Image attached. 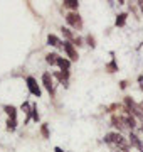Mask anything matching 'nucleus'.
I'll return each instance as SVG.
<instances>
[{
  "mask_svg": "<svg viewBox=\"0 0 143 152\" xmlns=\"http://www.w3.org/2000/svg\"><path fill=\"white\" fill-rule=\"evenodd\" d=\"M74 42H76L74 46H83V39L81 37H74Z\"/></svg>",
  "mask_w": 143,
  "mask_h": 152,
  "instance_id": "22",
  "label": "nucleus"
},
{
  "mask_svg": "<svg viewBox=\"0 0 143 152\" xmlns=\"http://www.w3.org/2000/svg\"><path fill=\"white\" fill-rule=\"evenodd\" d=\"M61 56L57 54V53H49V54L46 56V61H47V64H57V61H59Z\"/></svg>",
  "mask_w": 143,
  "mask_h": 152,
  "instance_id": "12",
  "label": "nucleus"
},
{
  "mask_svg": "<svg viewBox=\"0 0 143 152\" xmlns=\"http://www.w3.org/2000/svg\"><path fill=\"white\" fill-rule=\"evenodd\" d=\"M54 152H64V151H62L61 147H56V149H54Z\"/></svg>",
  "mask_w": 143,
  "mask_h": 152,
  "instance_id": "23",
  "label": "nucleus"
},
{
  "mask_svg": "<svg viewBox=\"0 0 143 152\" xmlns=\"http://www.w3.org/2000/svg\"><path fill=\"white\" fill-rule=\"evenodd\" d=\"M42 85L46 86V90H47L51 95H54V83H52V75H51V73H44V75H42Z\"/></svg>",
  "mask_w": 143,
  "mask_h": 152,
  "instance_id": "5",
  "label": "nucleus"
},
{
  "mask_svg": "<svg viewBox=\"0 0 143 152\" xmlns=\"http://www.w3.org/2000/svg\"><path fill=\"white\" fill-rule=\"evenodd\" d=\"M106 69L110 71V73H115V71H118V66H116V63H115V59L111 61L110 64H106Z\"/></svg>",
  "mask_w": 143,
  "mask_h": 152,
  "instance_id": "18",
  "label": "nucleus"
},
{
  "mask_svg": "<svg viewBox=\"0 0 143 152\" xmlns=\"http://www.w3.org/2000/svg\"><path fill=\"white\" fill-rule=\"evenodd\" d=\"M64 51H66L67 58H69V61H77V51L76 48H74V44L69 42V41H64Z\"/></svg>",
  "mask_w": 143,
  "mask_h": 152,
  "instance_id": "3",
  "label": "nucleus"
},
{
  "mask_svg": "<svg viewBox=\"0 0 143 152\" xmlns=\"http://www.w3.org/2000/svg\"><path fill=\"white\" fill-rule=\"evenodd\" d=\"M138 5L142 7V10H143V0H142V2H138Z\"/></svg>",
  "mask_w": 143,
  "mask_h": 152,
  "instance_id": "24",
  "label": "nucleus"
},
{
  "mask_svg": "<svg viewBox=\"0 0 143 152\" xmlns=\"http://www.w3.org/2000/svg\"><path fill=\"white\" fill-rule=\"evenodd\" d=\"M4 110L7 112V115H9V118L17 120V108L14 107V105H5V107H4Z\"/></svg>",
  "mask_w": 143,
  "mask_h": 152,
  "instance_id": "10",
  "label": "nucleus"
},
{
  "mask_svg": "<svg viewBox=\"0 0 143 152\" xmlns=\"http://www.w3.org/2000/svg\"><path fill=\"white\" fill-rule=\"evenodd\" d=\"M47 42H49V46H52V48H62L64 49V42H61L59 37L54 36V34H49V36H47Z\"/></svg>",
  "mask_w": 143,
  "mask_h": 152,
  "instance_id": "6",
  "label": "nucleus"
},
{
  "mask_svg": "<svg viewBox=\"0 0 143 152\" xmlns=\"http://www.w3.org/2000/svg\"><path fill=\"white\" fill-rule=\"evenodd\" d=\"M32 118L35 120V122L39 120V113H37V107H35V105H32Z\"/></svg>",
  "mask_w": 143,
  "mask_h": 152,
  "instance_id": "20",
  "label": "nucleus"
},
{
  "mask_svg": "<svg viewBox=\"0 0 143 152\" xmlns=\"http://www.w3.org/2000/svg\"><path fill=\"white\" fill-rule=\"evenodd\" d=\"M142 105H143V103H142Z\"/></svg>",
  "mask_w": 143,
  "mask_h": 152,
  "instance_id": "28",
  "label": "nucleus"
},
{
  "mask_svg": "<svg viewBox=\"0 0 143 152\" xmlns=\"http://www.w3.org/2000/svg\"><path fill=\"white\" fill-rule=\"evenodd\" d=\"M40 132H42V135H44L46 139H49V130H47V124H42V127H40Z\"/></svg>",
  "mask_w": 143,
  "mask_h": 152,
  "instance_id": "19",
  "label": "nucleus"
},
{
  "mask_svg": "<svg viewBox=\"0 0 143 152\" xmlns=\"http://www.w3.org/2000/svg\"><path fill=\"white\" fill-rule=\"evenodd\" d=\"M27 88H29V91H30V95H34V96H37V98L40 96V88H39L35 78H32V76L27 78Z\"/></svg>",
  "mask_w": 143,
  "mask_h": 152,
  "instance_id": "4",
  "label": "nucleus"
},
{
  "mask_svg": "<svg viewBox=\"0 0 143 152\" xmlns=\"http://www.w3.org/2000/svg\"><path fill=\"white\" fill-rule=\"evenodd\" d=\"M57 66L61 68V71H69L71 61H69V59H66V58H59V61H57Z\"/></svg>",
  "mask_w": 143,
  "mask_h": 152,
  "instance_id": "13",
  "label": "nucleus"
},
{
  "mask_svg": "<svg viewBox=\"0 0 143 152\" xmlns=\"http://www.w3.org/2000/svg\"><path fill=\"white\" fill-rule=\"evenodd\" d=\"M66 20L69 26H72L74 29H81L83 27V20H81V17H79V14L77 12H69L66 15Z\"/></svg>",
  "mask_w": 143,
  "mask_h": 152,
  "instance_id": "2",
  "label": "nucleus"
},
{
  "mask_svg": "<svg viewBox=\"0 0 143 152\" xmlns=\"http://www.w3.org/2000/svg\"><path fill=\"white\" fill-rule=\"evenodd\" d=\"M62 34H64V37L71 42V41H74V36H72V32L69 31V29H66V27H62Z\"/></svg>",
  "mask_w": 143,
  "mask_h": 152,
  "instance_id": "16",
  "label": "nucleus"
},
{
  "mask_svg": "<svg viewBox=\"0 0 143 152\" xmlns=\"http://www.w3.org/2000/svg\"><path fill=\"white\" fill-rule=\"evenodd\" d=\"M86 41H88V44L91 46V48H94V46H96V44H94V37H91V36H88V37H86Z\"/></svg>",
  "mask_w": 143,
  "mask_h": 152,
  "instance_id": "21",
  "label": "nucleus"
},
{
  "mask_svg": "<svg viewBox=\"0 0 143 152\" xmlns=\"http://www.w3.org/2000/svg\"><path fill=\"white\" fill-rule=\"evenodd\" d=\"M130 144H131L133 147H136L140 152H143V144H142V140H140L135 134H130Z\"/></svg>",
  "mask_w": 143,
  "mask_h": 152,
  "instance_id": "8",
  "label": "nucleus"
},
{
  "mask_svg": "<svg viewBox=\"0 0 143 152\" xmlns=\"http://www.w3.org/2000/svg\"><path fill=\"white\" fill-rule=\"evenodd\" d=\"M116 152H120V151H116Z\"/></svg>",
  "mask_w": 143,
  "mask_h": 152,
  "instance_id": "27",
  "label": "nucleus"
},
{
  "mask_svg": "<svg viewBox=\"0 0 143 152\" xmlns=\"http://www.w3.org/2000/svg\"><path fill=\"white\" fill-rule=\"evenodd\" d=\"M52 76H56L61 81V85H67V78H69V71H59V73H54Z\"/></svg>",
  "mask_w": 143,
  "mask_h": 152,
  "instance_id": "9",
  "label": "nucleus"
},
{
  "mask_svg": "<svg viewBox=\"0 0 143 152\" xmlns=\"http://www.w3.org/2000/svg\"><path fill=\"white\" fill-rule=\"evenodd\" d=\"M126 24V14H120V15L116 17V26L118 27H123Z\"/></svg>",
  "mask_w": 143,
  "mask_h": 152,
  "instance_id": "15",
  "label": "nucleus"
},
{
  "mask_svg": "<svg viewBox=\"0 0 143 152\" xmlns=\"http://www.w3.org/2000/svg\"><path fill=\"white\" fill-rule=\"evenodd\" d=\"M111 124L115 125L118 130H123L125 129V120H123V117H113L111 118Z\"/></svg>",
  "mask_w": 143,
  "mask_h": 152,
  "instance_id": "11",
  "label": "nucleus"
},
{
  "mask_svg": "<svg viewBox=\"0 0 143 152\" xmlns=\"http://www.w3.org/2000/svg\"><path fill=\"white\" fill-rule=\"evenodd\" d=\"M105 142H108V144H115V145H118L121 149V151H128V142L121 137L120 132H113V134H108L105 139Z\"/></svg>",
  "mask_w": 143,
  "mask_h": 152,
  "instance_id": "1",
  "label": "nucleus"
},
{
  "mask_svg": "<svg viewBox=\"0 0 143 152\" xmlns=\"http://www.w3.org/2000/svg\"><path fill=\"white\" fill-rule=\"evenodd\" d=\"M140 129H142V130H143V120H142V127H140Z\"/></svg>",
  "mask_w": 143,
  "mask_h": 152,
  "instance_id": "25",
  "label": "nucleus"
},
{
  "mask_svg": "<svg viewBox=\"0 0 143 152\" xmlns=\"http://www.w3.org/2000/svg\"><path fill=\"white\" fill-rule=\"evenodd\" d=\"M15 127H17V120H12V118H9L7 120V130H15Z\"/></svg>",
  "mask_w": 143,
  "mask_h": 152,
  "instance_id": "17",
  "label": "nucleus"
},
{
  "mask_svg": "<svg viewBox=\"0 0 143 152\" xmlns=\"http://www.w3.org/2000/svg\"><path fill=\"white\" fill-rule=\"evenodd\" d=\"M142 91H143V85H142Z\"/></svg>",
  "mask_w": 143,
  "mask_h": 152,
  "instance_id": "26",
  "label": "nucleus"
},
{
  "mask_svg": "<svg viewBox=\"0 0 143 152\" xmlns=\"http://www.w3.org/2000/svg\"><path fill=\"white\" fill-rule=\"evenodd\" d=\"M64 7H66V9L76 10L77 7H79V2H77V0H64Z\"/></svg>",
  "mask_w": 143,
  "mask_h": 152,
  "instance_id": "14",
  "label": "nucleus"
},
{
  "mask_svg": "<svg viewBox=\"0 0 143 152\" xmlns=\"http://www.w3.org/2000/svg\"><path fill=\"white\" fill-rule=\"evenodd\" d=\"M123 120H125V125H126L130 130H133V129L136 127V118H135L131 113H128V112H126V115L123 117Z\"/></svg>",
  "mask_w": 143,
  "mask_h": 152,
  "instance_id": "7",
  "label": "nucleus"
}]
</instances>
